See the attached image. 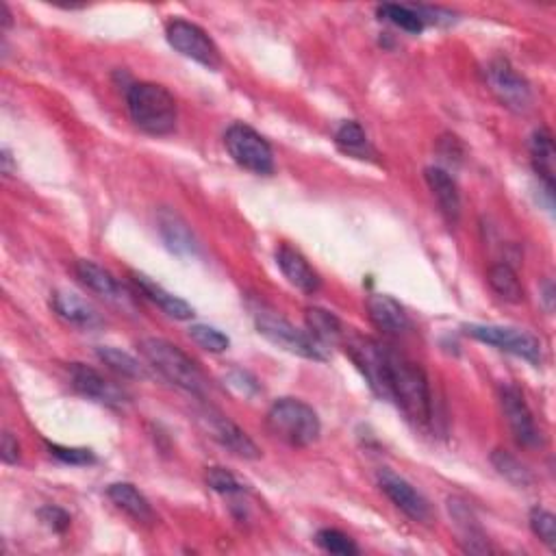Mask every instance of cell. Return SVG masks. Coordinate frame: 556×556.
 Wrapping results in <instances>:
<instances>
[{
  "label": "cell",
  "mask_w": 556,
  "mask_h": 556,
  "mask_svg": "<svg viewBox=\"0 0 556 556\" xmlns=\"http://www.w3.org/2000/svg\"><path fill=\"white\" fill-rule=\"evenodd\" d=\"M40 520L50 528L55 530V533H66L70 528V513L63 511L59 507H44L40 509Z\"/></svg>",
  "instance_id": "d590c367"
},
{
  "label": "cell",
  "mask_w": 556,
  "mask_h": 556,
  "mask_svg": "<svg viewBox=\"0 0 556 556\" xmlns=\"http://www.w3.org/2000/svg\"><path fill=\"white\" fill-rule=\"evenodd\" d=\"M487 281L491 285V289L504 300L511 302V305H520L524 302V285L520 281V276L511 268L509 263H494L489 268Z\"/></svg>",
  "instance_id": "4316f807"
},
{
  "label": "cell",
  "mask_w": 556,
  "mask_h": 556,
  "mask_svg": "<svg viewBox=\"0 0 556 556\" xmlns=\"http://www.w3.org/2000/svg\"><path fill=\"white\" fill-rule=\"evenodd\" d=\"M530 159H533V168L541 179L546 192L554 194V181H556V148L554 137L550 129L541 126L530 139Z\"/></svg>",
  "instance_id": "ffe728a7"
},
{
  "label": "cell",
  "mask_w": 556,
  "mask_h": 556,
  "mask_svg": "<svg viewBox=\"0 0 556 556\" xmlns=\"http://www.w3.org/2000/svg\"><path fill=\"white\" fill-rule=\"evenodd\" d=\"M70 381H72V387L77 389L81 396L90 398L94 402L107 404V407H120V404L124 402L122 391L111 381H107L103 374L90 368V365L72 363L70 365Z\"/></svg>",
  "instance_id": "5bb4252c"
},
{
  "label": "cell",
  "mask_w": 556,
  "mask_h": 556,
  "mask_svg": "<svg viewBox=\"0 0 556 556\" xmlns=\"http://www.w3.org/2000/svg\"><path fill=\"white\" fill-rule=\"evenodd\" d=\"M137 348L142 352V357L153 365L166 381L187 391V394H194L198 398L205 396L207 391L205 374H202V370L198 368V363L189 355H185L179 346H174L170 341L159 337H146L139 341Z\"/></svg>",
  "instance_id": "3957f363"
},
{
  "label": "cell",
  "mask_w": 556,
  "mask_h": 556,
  "mask_svg": "<svg viewBox=\"0 0 556 556\" xmlns=\"http://www.w3.org/2000/svg\"><path fill=\"white\" fill-rule=\"evenodd\" d=\"M346 352L352 363L357 365V370L363 374L365 381H368L374 394L383 400H391L389 350L372 337L352 335L346 341Z\"/></svg>",
  "instance_id": "52a82bcc"
},
{
  "label": "cell",
  "mask_w": 556,
  "mask_h": 556,
  "mask_svg": "<svg viewBox=\"0 0 556 556\" xmlns=\"http://www.w3.org/2000/svg\"><path fill=\"white\" fill-rule=\"evenodd\" d=\"M543 300H546L548 311H552V302H554V287H552V281H546V285H543Z\"/></svg>",
  "instance_id": "f35d334b"
},
{
  "label": "cell",
  "mask_w": 556,
  "mask_h": 556,
  "mask_svg": "<svg viewBox=\"0 0 556 556\" xmlns=\"http://www.w3.org/2000/svg\"><path fill=\"white\" fill-rule=\"evenodd\" d=\"M500 404L504 420H507L509 431L517 444L522 448H537L541 444V435L522 391L515 385H504L500 391Z\"/></svg>",
  "instance_id": "8fae6325"
},
{
  "label": "cell",
  "mask_w": 556,
  "mask_h": 556,
  "mask_svg": "<svg viewBox=\"0 0 556 556\" xmlns=\"http://www.w3.org/2000/svg\"><path fill=\"white\" fill-rule=\"evenodd\" d=\"M107 496L120 511H124L126 515H131L135 522H139V524H155L157 522L155 509L150 507V502L146 500V496L135 485H131V483H113L107 489Z\"/></svg>",
  "instance_id": "44dd1931"
},
{
  "label": "cell",
  "mask_w": 556,
  "mask_h": 556,
  "mask_svg": "<svg viewBox=\"0 0 556 556\" xmlns=\"http://www.w3.org/2000/svg\"><path fill=\"white\" fill-rule=\"evenodd\" d=\"M46 448L50 452V457H55L66 465H92L96 461L94 452L87 448H66L59 444H46Z\"/></svg>",
  "instance_id": "e575fe53"
},
{
  "label": "cell",
  "mask_w": 556,
  "mask_h": 556,
  "mask_svg": "<svg viewBox=\"0 0 556 556\" xmlns=\"http://www.w3.org/2000/svg\"><path fill=\"white\" fill-rule=\"evenodd\" d=\"M276 263L287 281L298 287L300 292L315 294L322 287L320 274L311 268V263L296 248L283 244L276 252Z\"/></svg>",
  "instance_id": "e0dca14e"
},
{
  "label": "cell",
  "mask_w": 556,
  "mask_h": 556,
  "mask_svg": "<svg viewBox=\"0 0 556 556\" xmlns=\"http://www.w3.org/2000/svg\"><path fill=\"white\" fill-rule=\"evenodd\" d=\"M74 274H77L79 281L94 292L96 296L105 298L109 302H122L124 300V289L122 285L113 278L105 268H100L98 263L79 259L74 263Z\"/></svg>",
  "instance_id": "7402d4cb"
},
{
  "label": "cell",
  "mask_w": 556,
  "mask_h": 556,
  "mask_svg": "<svg viewBox=\"0 0 556 556\" xmlns=\"http://www.w3.org/2000/svg\"><path fill=\"white\" fill-rule=\"evenodd\" d=\"M305 322H307V333L315 341H320L324 348H328V344H339L341 337H344V328H341L339 318L326 309L320 307L307 309Z\"/></svg>",
  "instance_id": "d4e9b609"
},
{
  "label": "cell",
  "mask_w": 556,
  "mask_h": 556,
  "mask_svg": "<svg viewBox=\"0 0 556 556\" xmlns=\"http://www.w3.org/2000/svg\"><path fill=\"white\" fill-rule=\"evenodd\" d=\"M96 355L107 365V368L118 372L120 376H126V378H142L144 376L142 365H139V361L135 357H131L129 352L111 348V346H100L96 350Z\"/></svg>",
  "instance_id": "f1b7e54d"
},
{
  "label": "cell",
  "mask_w": 556,
  "mask_h": 556,
  "mask_svg": "<svg viewBox=\"0 0 556 556\" xmlns=\"http://www.w3.org/2000/svg\"><path fill=\"white\" fill-rule=\"evenodd\" d=\"M378 487H381V491L391 500V504L407 515L409 520L420 524L433 522L431 502H428L420 491L409 483V480H404L402 476L389 470H383L378 474Z\"/></svg>",
  "instance_id": "7c38bea8"
},
{
  "label": "cell",
  "mask_w": 556,
  "mask_h": 556,
  "mask_svg": "<svg viewBox=\"0 0 556 556\" xmlns=\"http://www.w3.org/2000/svg\"><path fill=\"white\" fill-rule=\"evenodd\" d=\"M376 14L381 16V20H387L391 24H396L398 29L407 31V33H422L424 31V22L417 14L415 7L411 5H381L376 9Z\"/></svg>",
  "instance_id": "f546056e"
},
{
  "label": "cell",
  "mask_w": 556,
  "mask_h": 556,
  "mask_svg": "<svg viewBox=\"0 0 556 556\" xmlns=\"http://www.w3.org/2000/svg\"><path fill=\"white\" fill-rule=\"evenodd\" d=\"M424 176L437 200L441 216H444L450 224H457L461 216V196H459L457 183H454V179L444 168H437V166L426 168Z\"/></svg>",
  "instance_id": "d6986e66"
},
{
  "label": "cell",
  "mask_w": 556,
  "mask_h": 556,
  "mask_svg": "<svg viewBox=\"0 0 556 556\" xmlns=\"http://www.w3.org/2000/svg\"><path fill=\"white\" fill-rule=\"evenodd\" d=\"M487 83L491 92L498 96L500 103L517 113H524L533 107V90H530L528 81L507 59H494L487 66Z\"/></svg>",
  "instance_id": "30bf717a"
},
{
  "label": "cell",
  "mask_w": 556,
  "mask_h": 556,
  "mask_svg": "<svg viewBox=\"0 0 556 556\" xmlns=\"http://www.w3.org/2000/svg\"><path fill=\"white\" fill-rule=\"evenodd\" d=\"M207 485L224 496L244 494V485L229 470H224V467H211L207 472Z\"/></svg>",
  "instance_id": "836d02e7"
},
{
  "label": "cell",
  "mask_w": 556,
  "mask_h": 556,
  "mask_svg": "<svg viewBox=\"0 0 556 556\" xmlns=\"http://www.w3.org/2000/svg\"><path fill=\"white\" fill-rule=\"evenodd\" d=\"M189 337H192L200 348H205L209 352H224L231 346L229 337L220 333L218 328L207 326V324H194L192 328H189Z\"/></svg>",
  "instance_id": "d6a6232c"
},
{
  "label": "cell",
  "mask_w": 556,
  "mask_h": 556,
  "mask_svg": "<svg viewBox=\"0 0 556 556\" xmlns=\"http://www.w3.org/2000/svg\"><path fill=\"white\" fill-rule=\"evenodd\" d=\"M528 524H530V530L535 533V537H539L541 543H546L550 550H554V546H556V517L546 509L535 507L528 515Z\"/></svg>",
  "instance_id": "1f68e13d"
},
{
  "label": "cell",
  "mask_w": 556,
  "mask_h": 556,
  "mask_svg": "<svg viewBox=\"0 0 556 556\" xmlns=\"http://www.w3.org/2000/svg\"><path fill=\"white\" fill-rule=\"evenodd\" d=\"M229 385L235 387V389H237V394H242V396H252L246 387H250L252 391H257V389H259V385H257L255 378L248 376V374L242 372V370H237V372H233V374L229 376Z\"/></svg>",
  "instance_id": "74e56055"
},
{
  "label": "cell",
  "mask_w": 556,
  "mask_h": 556,
  "mask_svg": "<svg viewBox=\"0 0 556 556\" xmlns=\"http://www.w3.org/2000/svg\"><path fill=\"white\" fill-rule=\"evenodd\" d=\"M131 276H133V283L137 285L139 292H142L148 300H153L163 313L170 315V318H174V320H192L194 318V309L189 307L185 300L166 292V289H163L159 283H155L153 278H148L146 274H139V272H133Z\"/></svg>",
  "instance_id": "603a6c76"
},
{
  "label": "cell",
  "mask_w": 556,
  "mask_h": 556,
  "mask_svg": "<svg viewBox=\"0 0 556 556\" xmlns=\"http://www.w3.org/2000/svg\"><path fill=\"white\" fill-rule=\"evenodd\" d=\"M335 144L341 153L355 159H372L374 148L370 144L368 135H365L363 126L355 120L341 122L339 129L335 131Z\"/></svg>",
  "instance_id": "484cf974"
},
{
  "label": "cell",
  "mask_w": 556,
  "mask_h": 556,
  "mask_svg": "<svg viewBox=\"0 0 556 556\" xmlns=\"http://www.w3.org/2000/svg\"><path fill=\"white\" fill-rule=\"evenodd\" d=\"M448 511L454 526L459 530V541L465 552L470 554H491L494 548H491V543L485 535V530L480 528L478 520L474 511L467 507V502L459 500V498H450L448 500Z\"/></svg>",
  "instance_id": "9a60e30c"
},
{
  "label": "cell",
  "mask_w": 556,
  "mask_h": 556,
  "mask_svg": "<svg viewBox=\"0 0 556 556\" xmlns=\"http://www.w3.org/2000/svg\"><path fill=\"white\" fill-rule=\"evenodd\" d=\"M463 331L483 341V344L496 346L498 350L511 352L515 357H522L530 363H539L543 348L541 341L530 335L526 331H520V328H509V326H498V324H465Z\"/></svg>",
  "instance_id": "9c48e42d"
},
{
  "label": "cell",
  "mask_w": 556,
  "mask_h": 556,
  "mask_svg": "<svg viewBox=\"0 0 556 556\" xmlns=\"http://www.w3.org/2000/svg\"><path fill=\"white\" fill-rule=\"evenodd\" d=\"M3 166H5V168H3L5 174H9V172H11V168H9V166H11V155H9V150H7V148L3 150Z\"/></svg>",
  "instance_id": "60d3db41"
},
{
  "label": "cell",
  "mask_w": 556,
  "mask_h": 556,
  "mask_svg": "<svg viewBox=\"0 0 556 556\" xmlns=\"http://www.w3.org/2000/svg\"><path fill=\"white\" fill-rule=\"evenodd\" d=\"M491 463H494L498 474L507 478L509 483H513L517 487L533 485V474H530L528 467L517 461L507 450H496L494 454H491Z\"/></svg>",
  "instance_id": "83f0119b"
},
{
  "label": "cell",
  "mask_w": 556,
  "mask_h": 556,
  "mask_svg": "<svg viewBox=\"0 0 556 556\" xmlns=\"http://www.w3.org/2000/svg\"><path fill=\"white\" fill-rule=\"evenodd\" d=\"M53 309L61 320H66L68 324H74V326L92 328V326L100 324L98 311L90 305V302L72 292H55Z\"/></svg>",
  "instance_id": "cb8c5ba5"
},
{
  "label": "cell",
  "mask_w": 556,
  "mask_h": 556,
  "mask_svg": "<svg viewBox=\"0 0 556 556\" xmlns=\"http://www.w3.org/2000/svg\"><path fill=\"white\" fill-rule=\"evenodd\" d=\"M0 11H3V29L11 27V14H9V7L3 3L0 5Z\"/></svg>",
  "instance_id": "ab89813d"
},
{
  "label": "cell",
  "mask_w": 556,
  "mask_h": 556,
  "mask_svg": "<svg viewBox=\"0 0 556 556\" xmlns=\"http://www.w3.org/2000/svg\"><path fill=\"white\" fill-rule=\"evenodd\" d=\"M389 372L391 400L407 415V420L426 426L433 417V396L424 370L398 352L389 350Z\"/></svg>",
  "instance_id": "6da1fadb"
},
{
  "label": "cell",
  "mask_w": 556,
  "mask_h": 556,
  "mask_svg": "<svg viewBox=\"0 0 556 556\" xmlns=\"http://www.w3.org/2000/svg\"><path fill=\"white\" fill-rule=\"evenodd\" d=\"M157 229L163 239V244L168 246L170 252L179 257H194L198 252V242L189 229V224L172 209H159L157 213Z\"/></svg>",
  "instance_id": "2e32d148"
},
{
  "label": "cell",
  "mask_w": 556,
  "mask_h": 556,
  "mask_svg": "<svg viewBox=\"0 0 556 556\" xmlns=\"http://www.w3.org/2000/svg\"><path fill=\"white\" fill-rule=\"evenodd\" d=\"M255 324H257V331L265 339L272 341V344L278 348L292 352V355L313 359V361L328 359V352L320 341H315L307 331H300V328H296L292 322L285 320L283 315L261 309L255 313Z\"/></svg>",
  "instance_id": "5b68a950"
},
{
  "label": "cell",
  "mask_w": 556,
  "mask_h": 556,
  "mask_svg": "<svg viewBox=\"0 0 556 556\" xmlns=\"http://www.w3.org/2000/svg\"><path fill=\"white\" fill-rule=\"evenodd\" d=\"M224 146L239 168L268 176L274 172V153L261 133L248 124H231L224 133Z\"/></svg>",
  "instance_id": "8992f818"
},
{
  "label": "cell",
  "mask_w": 556,
  "mask_h": 556,
  "mask_svg": "<svg viewBox=\"0 0 556 556\" xmlns=\"http://www.w3.org/2000/svg\"><path fill=\"white\" fill-rule=\"evenodd\" d=\"M166 37H168V44L174 50H179L183 57L200 63V66H205L209 70H218L222 66L220 48L211 40L209 33L205 29H200L198 24L176 18L168 22Z\"/></svg>",
  "instance_id": "ba28073f"
},
{
  "label": "cell",
  "mask_w": 556,
  "mask_h": 556,
  "mask_svg": "<svg viewBox=\"0 0 556 556\" xmlns=\"http://www.w3.org/2000/svg\"><path fill=\"white\" fill-rule=\"evenodd\" d=\"M315 543H318V546L328 554H337V556H355V554H359L357 543L337 528L318 530V535H315Z\"/></svg>",
  "instance_id": "4dcf8cb0"
},
{
  "label": "cell",
  "mask_w": 556,
  "mask_h": 556,
  "mask_svg": "<svg viewBox=\"0 0 556 556\" xmlns=\"http://www.w3.org/2000/svg\"><path fill=\"white\" fill-rule=\"evenodd\" d=\"M365 307H368V315L374 322V326L381 328V331L387 335H402L411 328L407 311H404L400 302L391 296L372 294L368 302H365Z\"/></svg>",
  "instance_id": "ac0fdd59"
},
{
  "label": "cell",
  "mask_w": 556,
  "mask_h": 556,
  "mask_svg": "<svg viewBox=\"0 0 556 556\" xmlns=\"http://www.w3.org/2000/svg\"><path fill=\"white\" fill-rule=\"evenodd\" d=\"M200 424L205 426V431L209 433V437H213L220 446H224L226 450L233 452L235 457L250 459V461H255V459L261 457V450H259L255 441H252L242 431V428H239L235 422H231L224 413H220L216 409H205L200 413Z\"/></svg>",
  "instance_id": "4fadbf2b"
},
{
  "label": "cell",
  "mask_w": 556,
  "mask_h": 556,
  "mask_svg": "<svg viewBox=\"0 0 556 556\" xmlns=\"http://www.w3.org/2000/svg\"><path fill=\"white\" fill-rule=\"evenodd\" d=\"M0 457L7 465H16L20 461V446L18 439L11 433H3V441H0Z\"/></svg>",
  "instance_id": "8d00e7d4"
},
{
  "label": "cell",
  "mask_w": 556,
  "mask_h": 556,
  "mask_svg": "<svg viewBox=\"0 0 556 556\" xmlns=\"http://www.w3.org/2000/svg\"><path fill=\"white\" fill-rule=\"evenodd\" d=\"M126 107H129L133 124L148 135L163 137L176 129L179 107L163 85L146 81L133 83L126 90Z\"/></svg>",
  "instance_id": "7a4b0ae2"
},
{
  "label": "cell",
  "mask_w": 556,
  "mask_h": 556,
  "mask_svg": "<svg viewBox=\"0 0 556 556\" xmlns=\"http://www.w3.org/2000/svg\"><path fill=\"white\" fill-rule=\"evenodd\" d=\"M268 431L292 448H307L320 439L322 424L318 413L298 398L276 400L265 415Z\"/></svg>",
  "instance_id": "277c9868"
}]
</instances>
